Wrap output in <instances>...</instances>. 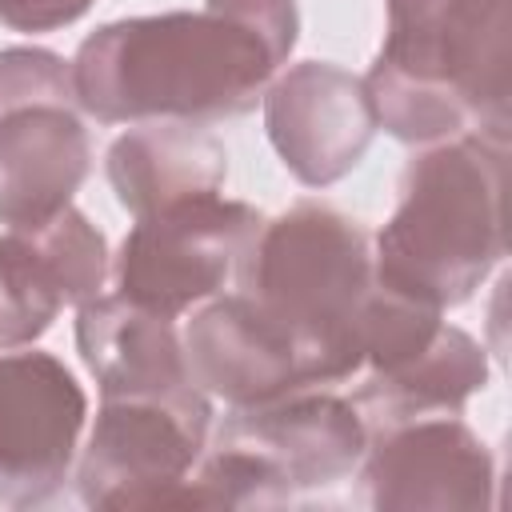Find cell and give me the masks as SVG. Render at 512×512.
Masks as SVG:
<instances>
[{
  "instance_id": "cell-1",
  "label": "cell",
  "mask_w": 512,
  "mask_h": 512,
  "mask_svg": "<svg viewBox=\"0 0 512 512\" xmlns=\"http://www.w3.org/2000/svg\"><path fill=\"white\" fill-rule=\"evenodd\" d=\"M296 32V0H204L200 12L112 20L76 48V104L100 124L244 116Z\"/></svg>"
},
{
  "instance_id": "cell-2",
  "label": "cell",
  "mask_w": 512,
  "mask_h": 512,
  "mask_svg": "<svg viewBox=\"0 0 512 512\" xmlns=\"http://www.w3.org/2000/svg\"><path fill=\"white\" fill-rule=\"evenodd\" d=\"M364 96L376 128L404 144L508 140V0H388Z\"/></svg>"
},
{
  "instance_id": "cell-3",
  "label": "cell",
  "mask_w": 512,
  "mask_h": 512,
  "mask_svg": "<svg viewBox=\"0 0 512 512\" xmlns=\"http://www.w3.org/2000/svg\"><path fill=\"white\" fill-rule=\"evenodd\" d=\"M508 140L464 132L420 144L400 172L396 212L376 236V284L428 308H456L504 260Z\"/></svg>"
},
{
  "instance_id": "cell-4",
  "label": "cell",
  "mask_w": 512,
  "mask_h": 512,
  "mask_svg": "<svg viewBox=\"0 0 512 512\" xmlns=\"http://www.w3.org/2000/svg\"><path fill=\"white\" fill-rule=\"evenodd\" d=\"M236 292L296 344L308 384L360 372V312L376 284L368 232L316 200L264 220L236 264Z\"/></svg>"
},
{
  "instance_id": "cell-5",
  "label": "cell",
  "mask_w": 512,
  "mask_h": 512,
  "mask_svg": "<svg viewBox=\"0 0 512 512\" xmlns=\"http://www.w3.org/2000/svg\"><path fill=\"white\" fill-rule=\"evenodd\" d=\"M364 444L356 404L320 388L232 408L188 476L192 508H276L336 488L360 468Z\"/></svg>"
},
{
  "instance_id": "cell-6",
  "label": "cell",
  "mask_w": 512,
  "mask_h": 512,
  "mask_svg": "<svg viewBox=\"0 0 512 512\" xmlns=\"http://www.w3.org/2000/svg\"><path fill=\"white\" fill-rule=\"evenodd\" d=\"M204 388L172 396H104L76 464L88 508H188V476L208 448Z\"/></svg>"
},
{
  "instance_id": "cell-7",
  "label": "cell",
  "mask_w": 512,
  "mask_h": 512,
  "mask_svg": "<svg viewBox=\"0 0 512 512\" xmlns=\"http://www.w3.org/2000/svg\"><path fill=\"white\" fill-rule=\"evenodd\" d=\"M260 224L252 204L224 196L140 216L116 252L112 284L124 300L176 320L228 284Z\"/></svg>"
},
{
  "instance_id": "cell-8",
  "label": "cell",
  "mask_w": 512,
  "mask_h": 512,
  "mask_svg": "<svg viewBox=\"0 0 512 512\" xmlns=\"http://www.w3.org/2000/svg\"><path fill=\"white\" fill-rule=\"evenodd\" d=\"M88 396L52 352H0V508L48 504L72 476Z\"/></svg>"
},
{
  "instance_id": "cell-9",
  "label": "cell",
  "mask_w": 512,
  "mask_h": 512,
  "mask_svg": "<svg viewBox=\"0 0 512 512\" xmlns=\"http://www.w3.org/2000/svg\"><path fill=\"white\" fill-rule=\"evenodd\" d=\"M360 484L372 508L484 512L492 508V452L460 420V412L408 416L368 428Z\"/></svg>"
},
{
  "instance_id": "cell-10",
  "label": "cell",
  "mask_w": 512,
  "mask_h": 512,
  "mask_svg": "<svg viewBox=\"0 0 512 512\" xmlns=\"http://www.w3.org/2000/svg\"><path fill=\"white\" fill-rule=\"evenodd\" d=\"M264 132L284 168L308 184L328 188L344 180L376 136V116L364 80L328 60L292 64L264 88Z\"/></svg>"
},
{
  "instance_id": "cell-11",
  "label": "cell",
  "mask_w": 512,
  "mask_h": 512,
  "mask_svg": "<svg viewBox=\"0 0 512 512\" xmlns=\"http://www.w3.org/2000/svg\"><path fill=\"white\" fill-rule=\"evenodd\" d=\"M184 360L192 380L232 408L264 404L308 384L304 360L284 328H276L240 292L204 304L184 328Z\"/></svg>"
},
{
  "instance_id": "cell-12",
  "label": "cell",
  "mask_w": 512,
  "mask_h": 512,
  "mask_svg": "<svg viewBox=\"0 0 512 512\" xmlns=\"http://www.w3.org/2000/svg\"><path fill=\"white\" fill-rule=\"evenodd\" d=\"M92 168L76 100H32L0 116V224L32 228L72 204Z\"/></svg>"
},
{
  "instance_id": "cell-13",
  "label": "cell",
  "mask_w": 512,
  "mask_h": 512,
  "mask_svg": "<svg viewBox=\"0 0 512 512\" xmlns=\"http://www.w3.org/2000/svg\"><path fill=\"white\" fill-rule=\"evenodd\" d=\"M228 176L224 144L188 120L132 124L108 148V184L124 212L152 216L176 204L220 196Z\"/></svg>"
},
{
  "instance_id": "cell-14",
  "label": "cell",
  "mask_w": 512,
  "mask_h": 512,
  "mask_svg": "<svg viewBox=\"0 0 512 512\" xmlns=\"http://www.w3.org/2000/svg\"><path fill=\"white\" fill-rule=\"evenodd\" d=\"M76 348L96 376L100 396H172L200 388L172 320L124 300L120 292L80 304Z\"/></svg>"
},
{
  "instance_id": "cell-15",
  "label": "cell",
  "mask_w": 512,
  "mask_h": 512,
  "mask_svg": "<svg viewBox=\"0 0 512 512\" xmlns=\"http://www.w3.org/2000/svg\"><path fill=\"white\" fill-rule=\"evenodd\" d=\"M488 384V356L464 328L440 320L428 340L400 352L396 360L368 368L352 404L364 428H380L408 416L460 412L472 392Z\"/></svg>"
},
{
  "instance_id": "cell-16",
  "label": "cell",
  "mask_w": 512,
  "mask_h": 512,
  "mask_svg": "<svg viewBox=\"0 0 512 512\" xmlns=\"http://www.w3.org/2000/svg\"><path fill=\"white\" fill-rule=\"evenodd\" d=\"M64 296L20 228L0 236V352L40 340L60 316Z\"/></svg>"
},
{
  "instance_id": "cell-17",
  "label": "cell",
  "mask_w": 512,
  "mask_h": 512,
  "mask_svg": "<svg viewBox=\"0 0 512 512\" xmlns=\"http://www.w3.org/2000/svg\"><path fill=\"white\" fill-rule=\"evenodd\" d=\"M20 232L32 240V248L48 264L64 304L80 308L92 296H100L104 276H108V240L80 208L68 204L56 216H48L44 224H32Z\"/></svg>"
},
{
  "instance_id": "cell-18",
  "label": "cell",
  "mask_w": 512,
  "mask_h": 512,
  "mask_svg": "<svg viewBox=\"0 0 512 512\" xmlns=\"http://www.w3.org/2000/svg\"><path fill=\"white\" fill-rule=\"evenodd\" d=\"M32 100H76L72 64L48 48L0 52V116Z\"/></svg>"
},
{
  "instance_id": "cell-19",
  "label": "cell",
  "mask_w": 512,
  "mask_h": 512,
  "mask_svg": "<svg viewBox=\"0 0 512 512\" xmlns=\"http://www.w3.org/2000/svg\"><path fill=\"white\" fill-rule=\"evenodd\" d=\"M96 0H0V24L12 32H52L80 20Z\"/></svg>"
}]
</instances>
